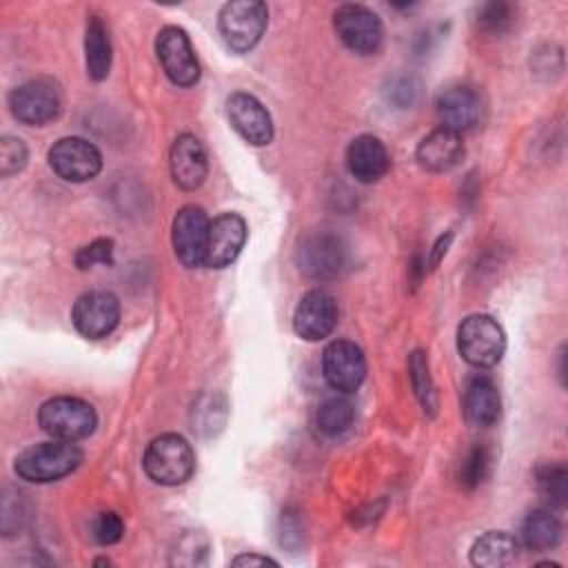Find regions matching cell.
Listing matches in <instances>:
<instances>
[{
    "label": "cell",
    "instance_id": "cell-1",
    "mask_svg": "<svg viewBox=\"0 0 568 568\" xmlns=\"http://www.w3.org/2000/svg\"><path fill=\"white\" fill-rule=\"evenodd\" d=\"M80 462H82V450L78 448L75 442L51 439V442H40L24 448L16 457L13 470L20 479H27L33 484H49L71 475L80 466Z\"/></svg>",
    "mask_w": 568,
    "mask_h": 568
},
{
    "label": "cell",
    "instance_id": "cell-2",
    "mask_svg": "<svg viewBox=\"0 0 568 568\" xmlns=\"http://www.w3.org/2000/svg\"><path fill=\"white\" fill-rule=\"evenodd\" d=\"M142 468L146 477L160 486H180L195 470V453L178 433H164L151 439L144 450Z\"/></svg>",
    "mask_w": 568,
    "mask_h": 568
},
{
    "label": "cell",
    "instance_id": "cell-3",
    "mask_svg": "<svg viewBox=\"0 0 568 568\" xmlns=\"http://www.w3.org/2000/svg\"><path fill=\"white\" fill-rule=\"evenodd\" d=\"M457 351L466 364L490 368L499 364L506 353V333L501 324L486 313L468 315L457 328Z\"/></svg>",
    "mask_w": 568,
    "mask_h": 568
},
{
    "label": "cell",
    "instance_id": "cell-4",
    "mask_svg": "<svg viewBox=\"0 0 568 568\" xmlns=\"http://www.w3.org/2000/svg\"><path fill=\"white\" fill-rule=\"evenodd\" d=\"M38 424L53 439L78 442L95 430L98 415L89 402L71 395H60L47 399L40 406Z\"/></svg>",
    "mask_w": 568,
    "mask_h": 568
},
{
    "label": "cell",
    "instance_id": "cell-5",
    "mask_svg": "<svg viewBox=\"0 0 568 568\" xmlns=\"http://www.w3.org/2000/svg\"><path fill=\"white\" fill-rule=\"evenodd\" d=\"M268 9L260 0H233L217 13V29L224 44L235 53L251 51L264 36Z\"/></svg>",
    "mask_w": 568,
    "mask_h": 568
},
{
    "label": "cell",
    "instance_id": "cell-6",
    "mask_svg": "<svg viewBox=\"0 0 568 568\" xmlns=\"http://www.w3.org/2000/svg\"><path fill=\"white\" fill-rule=\"evenodd\" d=\"M9 109L18 122L27 126H44L60 115L62 95L53 80L33 78L9 93Z\"/></svg>",
    "mask_w": 568,
    "mask_h": 568
},
{
    "label": "cell",
    "instance_id": "cell-7",
    "mask_svg": "<svg viewBox=\"0 0 568 568\" xmlns=\"http://www.w3.org/2000/svg\"><path fill=\"white\" fill-rule=\"evenodd\" d=\"M297 268L317 282L333 280L346 266V244L328 231H313L295 248Z\"/></svg>",
    "mask_w": 568,
    "mask_h": 568
},
{
    "label": "cell",
    "instance_id": "cell-8",
    "mask_svg": "<svg viewBox=\"0 0 568 568\" xmlns=\"http://www.w3.org/2000/svg\"><path fill=\"white\" fill-rule=\"evenodd\" d=\"M337 38L357 55H373L384 40V27L375 11L364 4H342L333 13Z\"/></svg>",
    "mask_w": 568,
    "mask_h": 568
},
{
    "label": "cell",
    "instance_id": "cell-9",
    "mask_svg": "<svg viewBox=\"0 0 568 568\" xmlns=\"http://www.w3.org/2000/svg\"><path fill=\"white\" fill-rule=\"evenodd\" d=\"M209 229L211 220L206 217L204 209L189 204L182 206L171 226V242L175 257L186 268L204 266L206 262V246H209Z\"/></svg>",
    "mask_w": 568,
    "mask_h": 568
},
{
    "label": "cell",
    "instance_id": "cell-10",
    "mask_svg": "<svg viewBox=\"0 0 568 568\" xmlns=\"http://www.w3.org/2000/svg\"><path fill=\"white\" fill-rule=\"evenodd\" d=\"M47 160L53 173L64 182H89L102 171V155L95 144L75 135L53 142Z\"/></svg>",
    "mask_w": 568,
    "mask_h": 568
},
{
    "label": "cell",
    "instance_id": "cell-11",
    "mask_svg": "<svg viewBox=\"0 0 568 568\" xmlns=\"http://www.w3.org/2000/svg\"><path fill=\"white\" fill-rule=\"evenodd\" d=\"M322 373L337 393H355L366 377V357L351 339H333L322 353Z\"/></svg>",
    "mask_w": 568,
    "mask_h": 568
},
{
    "label": "cell",
    "instance_id": "cell-12",
    "mask_svg": "<svg viewBox=\"0 0 568 568\" xmlns=\"http://www.w3.org/2000/svg\"><path fill=\"white\" fill-rule=\"evenodd\" d=\"M155 53L166 78L173 84L193 87L200 80V64L184 29L173 24L160 29L155 38Z\"/></svg>",
    "mask_w": 568,
    "mask_h": 568
},
{
    "label": "cell",
    "instance_id": "cell-13",
    "mask_svg": "<svg viewBox=\"0 0 568 568\" xmlns=\"http://www.w3.org/2000/svg\"><path fill=\"white\" fill-rule=\"evenodd\" d=\"M339 320L337 300L324 288H311L302 295L293 313V331L304 342H320L328 337Z\"/></svg>",
    "mask_w": 568,
    "mask_h": 568
},
{
    "label": "cell",
    "instance_id": "cell-14",
    "mask_svg": "<svg viewBox=\"0 0 568 568\" xmlns=\"http://www.w3.org/2000/svg\"><path fill=\"white\" fill-rule=\"evenodd\" d=\"M71 322L82 337L102 339L120 322V302L111 291H89L75 300Z\"/></svg>",
    "mask_w": 568,
    "mask_h": 568
},
{
    "label": "cell",
    "instance_id": "cell-15",
    "mask_svg": "<svg viewBox=\"0 0 568 568\" xmlns=\"http://www.w3.org/2000/svg\"><path fill=\"white\" fill-rule=\"evenodd\" d=\"M226 118L231 126L253 146H264L273 140V120L266 106L251 93L235 91L226 98Z\"/></svg>",
    "mask_w": 568,
    "mask_h": 568
},
{
    "label": "cell",
    "instance_id": "cell-16",
    "mask_svg": "<svg viewBox=\"0 0 568 568\" xmlns=\"http://www.w3.org/2000/svg\"><path fill=\"white\" fill-rule=\"evenodd\" d=\"M169 169L173 182L182 191L200 189L209 173V160L202 142L191 133L178 135L169 151Z\"/></svg>",
    "mask_w": 568,
    "mask_h": 568
},
{
    "label": "cell",
    "instance_id": "cell-17",
    "mask_svg": "<svg viewBox=\"0 0 568 568\" xmlns=\"http://www.w3.org/2000/svg\"><path fill=\"white\" fill-rule=\"evenodd\" d=\"M246 242V222L237 213H222L211 222L204 266L224 268L237 260Z\"/></svg>",
    "mask_w": 568,
    "mask_h": 568
},
{
    "label": "cell",
    "instance_id": "cell-18",
    "mask_svg": "<svg viewBox=\"0 0 568 568\" xmlns=\"http://www.w3.org/2000/svg\"><path fill=\"white\" fill-rule=\"evenodd\" d=\"M435 111L442 122V129L462 133V131L473 129L479 122L481 100L475 89H470L466 84H455L439 93Z\"/></svg>",
    "mask_w": 568,
    "mask_h": 568
},
{
    "label": "cell",
    "instance_id": "cell-19",
    "mask_svg": "<svg viewBox=\"0 0 568 568\" xmlns=\"http://www.w3.org/2000/svg\"><path fill=\"white\" fill-rule=\"evenodd\" d=\"M346 169L357 182L373 184L382 180L390 169L388 149L379 138L371 133L357 135L346 149Z\"/></svg>",
    "mask_w": 568,
    "mask_h": 568
},
{
    "label": "cell",
    "instance_id": "cell-20",
    "mask_svg": "<svg viewBox=\"0 0 568 568\" xmlns=\"http://www.w3.org/2000/svg\"><path fill=\"white\" fill-rule=\"evenodd\" d=\"M462 410L466 422L477 428H488L497 422L501 399L495 382L488 375L477 373L466 379L462 393Z\"/></svg>",
    "mask_w": 568,
    "mask_h": 568
},
{
    "label": "cell",
    "instance_id": "cell-21",
    "mask_svg": "<svg viewBox=\"0 0 568 568\" xmlns=\"http://www.w3.org/2000/svg\"><path fill=\"white\" fill-rule=\"evenodd\" d=\"M464 158V142L459 133L448 129H435L424 135L415 149L417 164L428 173H448Z\"/></svg>",
    "mask_w": 568,
    "mask_h": 568
},
{
    "label": "cell",
    "instance_id": "cell-22",
    "mask_svg": "<svg viewBox=\"0 0 568 568\" xmlns=\"http://www.w3.org/2000/svg\"><path fill=\"white\" fill-rule=\"evenodd\" d=\"M111 36L100 16H91L84 31V64L93 82H102L111 71Z\"/></svg>",
    "mask_w": 568,
    "mask_h": 568
},
{
    "label": "cell",
    "instance_id": "cell-23",
    "mask_svg": "<svg viewBox=\"0 0 568 568\" xmlns=\"http://www.w3.org/2000/svg\"><path fill=\"white\" fill-rule=\"evenodd\" d=\"M519 544L510 532L488 530L470 546V564L479 568H499L517 557Z\"/></svg>",
    "mask_w": 568,
    "mask_h": 568
},
{
    "label": "cell",
    "instance_id": "cell-24",
    "mask_svg": "<svg viewBox=\"0 0 568 568\" xmlns=\"http://www.w3.org/2000/svg\"><path fill=\"white\" fill-rule=\"evenodd\" d=\"M521 539L532 552L552 550L561 541V521L550 508H535L521 524Z\"/></svg>",
    "mask_w": 568,
    "mask_h": 568
},
{
    "label": "cell",
    "instance_id": "cell-25",
    "mask_svg": "<svg viewBox=\"0 0 568 568\" xmlns=\"http://www.w3.org/2000/svg\"><path fill=\"white\" fill-rule=\"evenodd\" d=\"M355 424V406L346 397H328L315 410V426L326 437H342Z\"/></svg>",
    "mask_w": 568,
    "mask_h": 568
},
{
    "label": "cell",
    "instance_id": "cell-26",
    "mask_svg": "<svg viewBox=\"0 0 568 568\" xmlns=\"http://www.w3.org/2000/svg\"><path fill=\"white\" fill-rule=\"evenodd\" d=\"M408 377H410V386L415 390V397L419 402V406L424 408V413L428 417L437 415V390L428 371V357L424 351H413L408 355Z\"/></svg>",
    "mask_w": 568,
    "mask_h": 568
},
{
    "label": "cell",
    "instance_id": "cell-27",
    "mask_svg": "<svg viewBox=\"0 0 568 568\" xmlns=\"http://www.w3.org/2000/svg\"><path fill=\"white\" fill-rule=\"evenodd\" d=\"M535 484L552 506H566L568 499V468L566 464H541L535 470Z\"/></svg>",
    "mask_w": 568,
    "mask_h": 568
},
{
    "label": "cell",
    "instance_id": "cell-28",
    "mask_svg": "<svg viewBox=\"0 0 568 568\" xmlns=\"http://www.w3.org/2000/svg\"><path fill=\"white\" fill-rule=\"evenodd\" d=\"M490 470V455L484 446H475L468 450V455L464 457L462 466H459V481L466 488H477Z\"/></svg>",
    "mask_w": 568,
    "mask_h": 568
},
{
    "label": "cell",
    "instance_id": "cell-29",
    "mask_svg": "<svg viewBox=\"0 0 568 568\" xmlns=\"http://www.w3.org/2000/svg\"><path fill=\"white\" fill-rule=\"evenodd\" d=\"M113 253H115V244L111 237H98L93 242H89L87 246H82L75 253V266L80 271H91L100 264L111 266L113 264Z\"/></svg>",
    "mask_w": 568,
    "mask_h": 568
},
{
    "label": "cell",
    "instance_id": "cell-30",
    "mask_svg": "<svg viewBox=\"0 0 568 568\" xmlns=\"http://www.w3.org/2000/svg\"><path fill=\"white\" fill-rule=\"evenodd\" d=\"M29 153L20 138L4 135L0 140V175L11 178L13 173H20L27 166Z\"/></svg>",
    "mask_w": 568,
    "mask_h": 568
},
{
    "label": "cell",
    "instance_id": "cell-31",
    "mask_svg": "<svg viewBox=\"0 0 568 568\" xmlns=\"http://www.w3.org/2000/svg\"><path fill=\"white\" fill-rule=\"evenodd\" d=\"M124 535V521L118 513L113 510H104V513H98L91 521V537L95 544L100 546H113L122 539Z\"/></svg>",
    "mask_w": 568,
    "mask_h": 568
},
{
    "label": "cell",
    "instance_id": "cell-32",
    "mask_svg": "<svg viewBox=\"0 0 568 568\" xmlns=\"http://www.w3.org/2000/svg\"><path fill=\"white\" fill-rule=\"evenodd\" d=\"M515 20V9L506 2H488L477 13V24L488 33L506 31Z\"/></svg>",
    "mask_w": 568,
    "mask_h": 568
},
{
    "label": "cell",
    "instance_id": "cell-33",
    "mask_svg": "<svg viewBox=\"0 0 568 568\" xmlns=\"http://www.w3.org/2000/svg\"><path fill=\"white\" fill-rule=\"evenodd\" d=\"M417 95H419V84L415 78H397L388 91V100H393L399 109L410 106L417 100Z\"/></svg>",
    "mask_w": 568,
    "mask_h": 568
},
{
    "label": "cell",
    "instance_id": "cell-34",
    "mask_svg": "<svg viewBox=\"0 0 568 568\" xmlns=\"http://www.w3.org/2000/svg\"><path fill=\"white\" fill-rule=\"evenodd\" d=\"M450 242H453V233H450V231H448L446 235H439V237H437V242L433 244V251H430V255H428V268H430V271L437 268V264L444 260V255H446Z\"/></svg>",
    "mask_w": 568,
    "mask_h": 568
},
{
    "label": "cell",
    "instance_id": "cell-35",
    "mask_svg": "<svg viewBox=\"0 0 568 568\" xmlns=\"http://www.w3.org/2000/svg\"><path fill=\"white\" fill-rule=\"evenodd\" d=\"M300 528V521L295 517H291V513H282V530H297ZM282 535V546H291V537H295V541L300 544L302 541V535L300 532H280Z\"/></svg>",
    "mask_w": 568,
    "mask_h": 568
},
{
    "label": "cell",
    "instance_id": "cell-36",
    "mask_svg": "<svg viewBox=\"0 0 568 568\" xmlns=\"http://www.w3.org/2000/svg\"><path fill=\"white\" fill-rule=\"evenodd\" d=\"M231 564L233 566H266V564H271V566H277V561L275 559H271V557H266V555H237L235 559H231Z\"/></svg>",
    "mask_w": 568,
    "mask_h": 568
}]
</instances>
